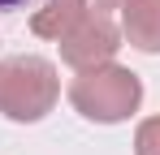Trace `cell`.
<instances>
[{
    "mask_svg": "<svg viewBox=\"0 0 160 155\" xmlns=\"http://www.w3.org/2000/svg\"><path fill=\"white\" fill-rule=\"evenodd\" d=\"M134 155H160V116H147L134 129Z\"/></svg>",
    "mask_w": 160,
    "mask_h": 155,
    "instance_id": "8992f818",
    "label": "cell"
},
{
    "mask_svg": "<svg viewBox=\"0 0 160 155\" xmlns=\"http://www.w3.org/2000/svg\"><path fill=\"white\" fill-rule=\"evenodd\" d=\"M91 13V4L87 0H48L43 9H35V17H30V30L39 35V39H65L74 26L82 22Z\"/></svg>",
    "mask_w": 160,
    "mask_h": 155,
    "instance_id": "5b68a950",
    "label": "cell"
},
{
    "mask_svg": "<svg viewBox=\"0 0 160 155\" xmlns=\"http://www.w3.org/2000/svg\"><path fill=\"white\" fill-rule=\"evenodd\" d=\"M121 48V30L112 26L108 13H87L65 39H61V60L74 65V69H95V65H108Z\"/></svg>",
    "mask_w": 160,
    "mask_h": 155,
    "instance_id": "3957f363",
    "label": "cell"
},
{
    "mask_svg": "<svg viewBox=\"0 0 160 155\" xmlns=\"http://www.w3.org/2000/svg\"><path fill=\"white\" fill-rule=\"evenodd\" d=\"M121 35L130 48L156 56L160 52V0H126L121 4Z\"/></svg>",
    "mask_w": 160,
    "mask_h": 155,
    "instance_id": "277c9868",
    "label": "cell"
},
{
    "mask_svg": "<svg viewBox=\"0 0 160 155\" xmlns=\"http://www.w3.org/2000/svg\"><path fill=\"white\" fill-rule=\"evenodd\" d=\"M30 0H0V13H13V9H26Z\"/></svg>",
    "mask_w": 160,
    "mask_h": 155,
    "instance_id": "52a82bcc",
    "label": "cell"
},
{
    "mask_svg": "<svg viewBox=\"0 0 160 155\" xmlns=\"http://www.w3.org/2000/svg\"><path fill=\"white\" fill-rule=\"evenodd\" d=\"M69 103L95 125H117L143 103V82L134 69L112 60L95 69H78V78L69 82Z\"/></svg>",
    "mask_w": 160,
    "mask_h": 155,
    "instance_id": "6da1fadb",
    "label": "cell"
},
{
    "mask_svg": "<svg viewBox=\"0 0 160 155\" xmlns=\"http://www.w3.org/2000/svg\"><path fill=\"white\" fill-rule=\"evenodd\" d=\"M126 0H95V9H121Z\"/></svg>",
    "mask_w": 160,
    "mask_h": 155,
    "instance_id": "ba28073f",
    "label": "cell"
},
{
    "mask_svg": "<svg viewBox=\"0 0 160 155\" xmlns=\"http://www.w3.org/2000/svg\"><path fill=\"white\" fill-rule=\"evenodd\" d=\"M61 95L56 65L43 56H9L0 65V112L18 125L43 121Z\"/></svg>",
    "mask_w": 160,
    "mask_h": 155,
    "instance_id": "7a4b0ae2",
    "label": "cell"
}]
</instances>
